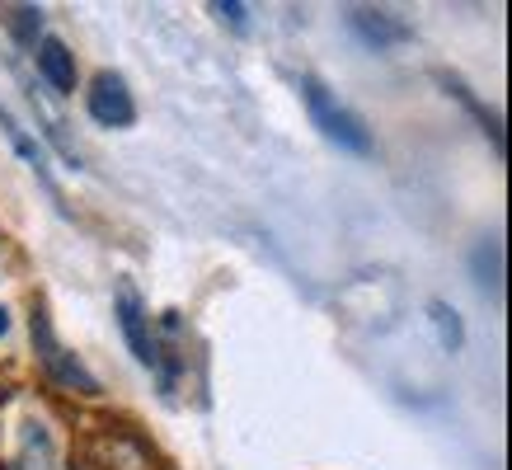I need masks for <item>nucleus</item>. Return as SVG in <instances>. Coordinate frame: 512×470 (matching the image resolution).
<instances>
[{
  "instance_id": "1",
  "label": "nucleus",
  "mask_w": 512,
  "mask_h": 470,
  "mask_svg": "<svg viewBox=\"0 0 512 470\" xmlns=\"http://www.w3.org/2000/svg\"><path fill=\"white\" fill-rule=\"evenodd\" d=\"M301 99H306V113H311V123L325 132L339 151H353V156H372V132L362 127V118H357L353 109H343L339 99L320 85L315 76L301 80Z\"/></svg>"
},
{
  "instance_id": "2",
  "label": "nucleus",
  "mask_w": 512,
  "mask_h": 470,
  "mask_svg": "<svg viewBox=\"0 0 512 470\" xmlns=\"http://www.w3.org/2000/svg\"><path fill=\"white\" fill-rule=\"evenodd\" d=\"M85 466L90 470H165L160 456L127 428H99L85 438Z\"/></svg>"
},
{
  "instance_id": "3",
  "label": "nucleus",
  "mask_w": 512,
  "mask_h": 470,
  "mask_svg": "<svg viewBox=\"0 0 512 470\" xmlns=\"http://www.w3.org/2000/svg\"><path fill=\"white\" fill-rule=\"evenodd\" d=\"M33 344H38V358H43V367H47V376H52V381H62V386H71V391H80V395L99 391V381H94L90 367H85L76 353H66V348L57 344L52 320H47L43 306L33 311Z\"/></svg>"
},
{
  "instance_id": "4",
  "label": "nucleus",
  "mask_w": 512,
  "mask_h": 470,
  "mask_svg": "<svg viewBox=\"0 0 512 470\" xmlns=\"http://www.w3.org/2000/svg\"><path fill=\"white\" fill-rule=\"evenodd\" d=\"M118 325H123V339H127V348H132V358H137L141 367H151V372L165 376L160 348H156V339H151V315H146V306H141L132 282H118Z\"/></svg>"
},
{
  "instance_id": "5",
  "label": "nucleus",
  "mask_w": 512,
  "mask_h": 470,
  "mask_svg": "<svg viewBox=\"0 0 512 470\" xmlns=\"http://www.w3.org/2000/svg\"><path fill=\"white\" fill-rule=\"evenodd\" d=\"M90 118L99 127H132L137 123V104H132V90H127L123 76H113V71L94 76V85H90Z\"/></svg>"
},
{
  "instance_id": "6",
  "label": "nucleus",
  "mask_w": 512,
  "mask_h": 470,
  "mask_svg": "<svg viewBox=\"0 0 512 470\" xmlns=\"http://www.w3.org/2000/svg\"><path fill=\"white\" fill-rule=\"evenodd\" d=\"M348 24H353L357 33H362V43H372L376 52H386V47L395 43H409V24H400L395 15H386V10H348Z\"/></svg>"
},
{
  "instance_id": "7",
  "label": "nucleus",
  "mask_w": 512,
  "mask_h": 470,
  "mask_svg": "<svg viewBox=\"0 0 512 470\" xmlns=\"http://www.w3.org/2000/svg\"><path fill=\"white\" fill-rule=\"evenodd\" d=\"M33 57H38V76H43L57 94H71V90H76V52H71L62 38H43Z\"/></svg>"
},
{
  "instance_id": "8",
  "label": "nucleus",
  "mask_w": 512,
  "mask_h": 470,
  "mask_svg": "<svg viewBox=\"0 0 512 470\" xmlns=\"http://www.w3.org/2000/svg\"><path fill=\"white\" fill-rule=\"evenodd\" d=\"M57 466V438L47 423H24L19 433V452H15V470H52Z\"/></svg>"
},
{
  "instance_id": "9",
  "label": "nucleus",
  "mask_w": 512,
  "mask_h": 470,
  "mask_svg": "<svg viewBox=\"0 0 512 470\" xmlns=\"http://www.w3.org/2000/svg\"><path fill=\"white\" fill-rule=\"evenodd\" d=\"M0 127H5V137L15 141V151L24 160H29V170L38 174V179H43L47 184V193H52V198H62V193H57V184H52V170H47V156H43V146H38V141H29V132H24V127L15 123V118H10V113L0 109Z\"/></svg>"
},
{
  "instance_id": "10",
  "label": "nucleus",
  "mask_w": 512,
  "mask_h": 470,
  "mask_svg": "<svg viewBox=\"0 0 512 470\" xmlns=\"http://www.w3.org/2000/svg\"><path fill=\"white\" fill-rule=\"evenodd\" d=\"M470 264H475V282L498 297V287H503V245L498 240H480L475 254H470Z\"/></svg>"
},
{
  "instance_id": "11",
  "label": "nucleus",
  "mask_w": 512,
  "mask_h": 470,
  "mask_svg": "<svg viewBox=\"0 0 512 470\" xmlns=\"http://www.w3.org/2000/svg\"><path fill=\"white\" fill-rule=\"evenodd\" d=\"M428 320H433V329H437V344L447 348V353H461V344H466L461 315L451 311L447 301H428Z\"/></svg>"
},
{
  "instance_id": "12",
  "label": "nucleus",
  "mask_w": 512,
  "mask_h": 470,
  "mask_svg": "<svg viewBox=\"0 0 512 470\" xmlns=\"http://www.w3.org/2000/svg\"><path fill=\"white\" fill-rule=\"evenodd\" d=\"M10 24H15V38H19V43H33V47H38V29H43V15H38L33 5H19V10H10Z\"/></svg>"
},
{
  "instance_id": "13",
  "label": "nucleus",
  "mask_w": 512,
  "mask_h": 470,
  "mask_svg": "<svg viewBox=\"0 0 512 470\" xmlns=\"http://www.w3.org/2000/svg\"><path fill=\"white\" fill-rule=\"evenodd\" d=\"M212 15H217L221 24H231V29H245V24H249V5H235V0H231V5H212Z\"/></svg>"
},
{
  "instance_id": "14",
  "label": "nucleus",
  "mask_w": 512,
  "mask_h": 470,
  "mask_svg": "<svg viewBox=\"0 0 512 470\" xmlns=\"http://www.w3.org/2000/svg\"><path fill=\"white\" fill-rule=\"evenodd\" d=\"M5 329H10V315H5V306H0V334H5Z\"/></svg>"
}]
</instances>
